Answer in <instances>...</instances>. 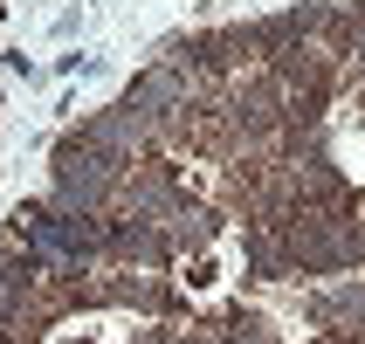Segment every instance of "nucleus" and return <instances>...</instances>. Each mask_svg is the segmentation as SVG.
Masks as SVG:
<instances>
[{
	"label": "nucleus",
	"mask_w": 365,
	"mask_h": 344,
	"mask_svg": "<svg viewBox=\"0 0 365 344\" xmlns=\"http://www.w3.org/2000/svg\"><path fill=\"white\" fill-rule=\"evenodd\" d=\"M110 179H118V152L90 145L83 131L56 145V193H62V207H83V214H90V207L110 193Z\"/></svg>",
	"instance_id": "obj_1"
}]
</instances>
